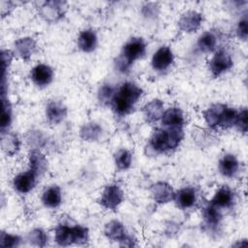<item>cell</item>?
Listing matches in <instances>:
<instances>
[{"label":"cell","mask_w":248,"mask_h":248,"mask_svg":"<svg viewBox=\"0 0 248 248\" xmlns=\"http://www.w3.org/2000/svg\"><path fill=\"white\" fill-rule=\"evenodd\" d=\"M142 95V89L136 83L127 81L115 92L110 104L115 113L120 116L130 113L135 104Z\"/></svg>","instance_id":"cell-1"},{"label":"cell","mask_w":248,"mask_h":248,"mask_svg":"<svg viewBox=\"0 0 248 248\" xmlns=\"http://www.w3.org/2000/svg\"><path fill=\"white\" fill-rule=\"evenodd\" d=\"M183 138L182 128L173 127L156 130L150 139V146L157 152H166L176 148Z\"/></svg>","instance_id":"cell-2"},{"label":"cell","mask_w":248,"mask_h":248,"mask_svg":"<svg viewBox=\"0 0 248 248\" xmlns=\"http://www.w3.org/2000/svg\"><path fill=\"white\" fill-rule=\"evenodd\" d=\"M146 50L145 43L141 38H133L123 46L120 55L116 59V66L120 72H127L131 65L141 58Z\"/></svg>","instance_id":"cell-3"},{"label":"cell","mask_w":248,"mask_h":248,"mask_svg":"<svg viewBox=\"0 0 248 248\" xmlns=\"http://www.w3.org/2000/svg\"><path fill=\"white\" fill-rule=\"evenodd\" d=\"M54 238L56 243L61 246L83 244L88 240V230L81 226L59 225L55 228Z\"/></svg>","instance_id":"cell-4"},{"label":"cell","mask_w":248,"mask_h":248,"mask_svg":"<svg viewBox=\"0 0 248 248\" xmlns=\"http://www.w3.org/2000/svg\"><path fill=\"white\" fill-rule=\"evenodd\" d=\"M232 66L231 54L225 49L217 50L209 61V70L214 77H218L230 70Z\"/></svg>","instance_id":"cell-5"},{"label":"cell","mask_w":248,"mask_h":248,"mask_svg":"<svg viewBox=\"0 0 248 248\" xmlns=\"http://www.w3.org/2000/svg\"><path fill=\"white\" fill-rule=\"evenodd\" d=\"M123 201V192L116 184H109L104 189L100 203L107 209H115Z\"/></svg>","instance_id":"cell-6"},{"label":"cell","mask_w":248,"mask_h":248,"mask_svg":"<svg viewBox=\"0 0 248 248\" xmlns=\"http://www.w3.org/2000/svg\"><path fill=\"white\" fill-rule=\"evenodd\" d=\"M105 234L108 239L112 241L121 242V245L126 246V242H130L132 245H134L131 237L127 235L123 224L117 220H111L106 224Z\"/></svg>","instance_id":"cell-7"},{"label":"cell","mask_w":248,"mask_h":248,"mask_svg":"<svg viewBox=\"0 0 248 248\" xmlns=\"http://www.w3.org/2000/svg\"><path fill=\"white\" fill-rule=\"evenodd\" d=\"M173 62V53L168 46H161L158 48L151 59V65L156 71L167 70Z\"/></svg>","instance_id":"cell-8"},{"label":"cell","mask_w":248,"mask_h":248,"mask_svg":"<svg viewBox=\"0 0 248 248\" xmlns=\"http://www.w3.org/2000/svg\"><path fill=\"white\" fill-rule=\"evenodd\" d=\"M202 22V16L196 11L185 12L178 20V26L180 30L186 33L196 32Z\"/></svg>","instance_id":"cell-9"},{"label":"cell","mask_w":248,"mask_h":248,"mask_svg":"<svg viewBox=\"0 0 248 248\" xmlns=\"http://www.w3.org/2000/svg\"><path fill=\"white\" fill-rule=\"evenodd\" d=\"M36 179L37 175L32 170H28L27 171L20 172L14 177L13 186L17 192L26 194L35 187Z\"/></svg>","instance_id":"cell-10"},{"label":"cell","mask_w":248,"mask_h":248,"mask_svg":"<svg viewBox=\"0 0 248 248\" xmlns=\"http://www.w3.org/2000/svg\"><path fill=\"white\" fill-rule=\"evenodd\" d=\"M31 79L40 86L48 85L53 78V70L46 64H38L31 70Z\"/></svg>","instance_id":"cell-11"},{"label":"cell","mask_w":248,"mask_h":248,"mask_svg":"<svg viewBox=\"0 0 248 248\" xmlns=\"http://www.w3.org/2000/svg\"><path fill=\"white\" fill-rule=\"evenodd\" d=\"M29 170H32L37 176L42 175L47 167L46 156L37 148H33L28 155Z\"/></svg>","instance_id":"cell-12"},{"label":"cell","mask_w":248,"mask_h":248,"mask_svg":"<svg viewBox=\"0 0 248 248\" xmlns=\"http://www.w3.org/2000/svg\"><path fill=\"white\" fill-rule=\"evenodd\" d=\"M15 52L23 60L29 59L36 50V42L30 37L17 39L15 44Z\"/></svg>","instance_id":"cell-13"},{"label":"cell","mask_w":248,"mask_h":248,"mask_svg":"<svg viewBox=\"0 0 248 248\" xmlns=\"http://www.w3.org/2000/svg\"><path fill=\"white\" fill-rule=\"evenodd\" d=\"M67 115L66 107L58 101H51L47 104L46 108V116L52 124L60 123Z\"/></svg>","instance_id":"cell-14"},{"label":"cell","mask_w":248,"mask_h":248,"mask_svg":"<svg viewBox=\"0 0 248 248\" xmlns=\"http://www.w3.org/2000/svg\"><path fill=\"white\" fill-rule=\"evenodd\" d=\"M161 120L163 125L168 128H173V127L182 128L185 121L183 112L178 108H170L167 110H165L163 112Z\"/></svg>","instance_id":"cell-15"},{"label":"cell","mask_w":248,"mask_h":248,"mask_svg":"<svg viewBox=\"0 0 248 248\" xmlns=\"http://www.w3.org/2000/svg\"><path fill=\"white\" fill-rule=\"evenodd\" d=\"M152 196L155 202L159 203H166L173 200L174 192L172 187L168 184L167 182H157L153 187H152Z\"/></svg>","instance_id":"cell-16"},{"label":"cell","mask_w":248,"mask_h":248,"mask_svg":"<svg viewBox=\"0 0 248 248\" xmlns=\"http://www.w3.org/2000/svg\"><path fill=\"white\" fill-rule=\"evenodd\" d=\"M173 200L176 205L182 209L192 207L197 200L196 192L193 188L185 187L174 193Z\"/></svg>","instance_id":"cell-17"},{"label":"cell","mask_w":248,"mask_h":248,"mask_svg":"<svg viewBox=\"0 0 248 248\" xmlns=\"http://www.w3.org/2000/svg\"><path fill=\"white\" fill-rule=\"evenodd\" d=\"M63 5L64 2L60 1H51L45 2L41 7V15L46 20L53 21L60 18L63 16Z\"/></svg>","instance_id":"cell-18"},{"label":"cell","mask_w":248,"mask_h":248,"mask_svg":"<svg viewBox=\"0 0 248 248\" xmlns=\"http://www.w3.org/2000/svg\"><path fill=\"white\" fill-rule=\"evenodd\" d=\"M98 39L95 31L92 29H86L79 33L78 38V46L80 50L84 52H91L97 46Z\"/></svg>","instance_id":"cell-19"},{"label":"cell","mask_w":248,"mask_h":248,"mask_svg":"<svg viewBox=\"0 0 248 248\" xmlns=\"http://www.w3.org/2000/svg\"><path fill=\"white\" fill-rule=\"evenodd\" d=\"M239 169V164L232 154L224 155L219 161V170L226 177L234 176Z\"/></svg>","instance_id":"cell-20"},{"label":"cell","mask_w":248,"mask_h":248,"mask_svg":"<svg viewBox=\"0 0 248 248\" xmlns=\"http://www.w3.org/2000/svg\"><path fill=\"white\" fill-rule=\"evenodd\" d=\"M164 112V103L159 99H154L143 107V115L148 122H155L161 119Z\"/></svg>","instance_id":"cell-21"},{"label":"cell","mask_w":248,"mask_h":248,"mask_svg":"<svg viewBox=\"0 0 248 248\" xmlns=\"http://www.w3.org/2000/svg\"><path fill=\"white\" fill-rule=\"evenodd\" d=\"M233 199V193L232 192V190L229 187L224 186L217 190L210 202L219 209L227 208L232 204Z\"/></svg>","instance_id":"cell-22"},{"label":"cell","mask_w":248,"mask_h":248,"mask_svg":"<svg viewBox=\"0 0 248 248\" xmlns=\"http://www.w3.org/2000/svg\"><path fill=\"white\" fill-rule=\"evenodd\" d=\"M42 202L45 206L49 208H55L59 206L62 202V194L60 188L56 185H53L46 189L42 195Z\"/></svg>","instance_id":"cell-23"},{"label":"cell","mask_w":248,"mask_h":248,"mask_svg":"<svg viewBox=\"0 0 248 248\" xmlns=\"http://www.w3.org/2000/svg\"><path fill=\"white\" fill-rule=\"evenodd\" d=\"M12 122V109L5 92V81H2V114H1V133H6Z\"/></svg>","instance_id":"cell-24"},{"label":"cell","mask_w":248,"mask_h":248,"mask_svg":"<svg viewBox=\"0 0 248 248\" xmlns=\"http://www.w3.org/2000/svg\"><path fill=\"white\" fill-rule=\"evenodd\" d=\"M19 140L16 134L4 133L2 134V147L3 150L10 156L15 155L19 149Z\"/></svg>","instance_id":"cell-25"},{"label":"cell","mask_w":248,"mask_h":248,"mask_svg":"<svg viewBox=\"0 0 248 248\" xmlns=\"http://www.w3.org/2000/svg\"><path fill=\"white\" fill-rule=\"evenodd\" d=\"M217 39L211 32H204L202 34L197 42L198 48L202 52H211L216 48Z\"/></svg>","instance_id":"cell-26"},{"label":"cell","mask_w":248,"mask_h":248,"mask_svg":"<svg viewBox=\"0 0 248 248\" xmlns=\"http://www.w3.org/2000/svg\"><path fill=\"white\" fill-rule=\"evenodd\" d=\"M102 134V128L95 122H90L82 126L80 129V137L87 141L97 140Z\"/></svg>","instance_id":"cell-27"},{"label":"cell","mask_w":248,"mask_h":248,"mask_svg":"<svg viewBox=\"0 0 248 248\" xmlns=\"http://www.w3.org/2000/svg\"><path fill=\"white\" fill-rule=\"evenodd\" d=\"M202 215H203L204 221L209 226L218 225L221 218H222V215L220 213V209L218 207H216L215 205H213L211 202L204 207Z\"/></svg>","instance_id":"cell-28"},{"label":"cell","mask_w":248,"mask_h":248,"mask_svg":"<svg viewBox=\"0 0 248 248\" xmlns=\"http://www.w3.org/2000/svg\"><path fill=\"white\" fill-rule=\"evenodd\" d=\"M132 154L127 149H119L114 155V162L119 170H127L132 164Z\"/></svg>","instance_id":"cell-29"},{"label":"cell","mask_w":248,"mask_h":248,"mask_svg":"<svg viewBox=\"0 0 248 248\" xmlns=\"http://www.w3.org/2000/svg\"><path fill=\"white\" fill-rule=\"evenodd\" d=\"M27 240L33 246L44 247L47 242V235L43 230L34 229L28 233Z\"/></svg>","instance_id":"cell-30"},{"label":"cell","mask_w":248,"mask_h":248,"mask_svg":"<svg viewBox=\"0 0 248 248\" xmlns=\"http://www.w3.org/2000/svg\"><path fill=\"white\" fill-rule=\"evenodd\" d=\"M20 237L16 234H12L6 232H2L0 234L1 247H16L20 244Z\"/></svg>","instance_id":"cell-31"},{"label":"cell","mask_w":248,"mask_h":248,"mask_svg":"<svg viewBox=\"0 0 248 248\" xmlns=\"http://www.w3.org/2000/svg\"><path fill=\"white\" fill-rule=\"evenodd\" d=\"M115 94L114 88L109 84H105L100 87L98 92V99L102 104L110 103Z\"/></svg>","instance_id":"cell-32"},{"label":"cell","mask_w":248,"mask_h":248,"mask_svg":"<svg viewBox=\"0 0 248 248\" xmlns=\"http://www.w3.org/2000/svg\"><path fill=\"white\" fill-rule=\"evenodd\" d=\"M234 125L237 127V129L240 132L242 133L247 132V109L246 108H243L242 110L237 112V117Z\"/></svg>","instance_id":"cell-33"},{"label":"cell","mask_w":248,"mask_h":248,"mask_svg":"<svg viewBox=\"0 0 248 248\" xmlns=\"http://www.w3.org/2000/svg\"><path fill=\"white\" fill-rule=\"evenodd\" d=\"M247 33H248L247 32V18H246V16H244L237 23L236 34L239 39L245 41L247 39Z\"/></svg>","instance_id":"cell-34"},{"label":"cell","mask_w":248,"mask_h":248,"mask_svg":"<svg viewBox=\"0 0 248 248\" xmlns=\"http://www.w3.org/2000/svg\"><path fill=\"white\" fill-rule=\"evenodd\" d=\"M156 10H157V8L155 7V5L152 3H149V4H146L142 8V14L146 17H151V16L153 17L157 14Z\"/></svg>","instance_id":"cell-35"}]
</instances>
